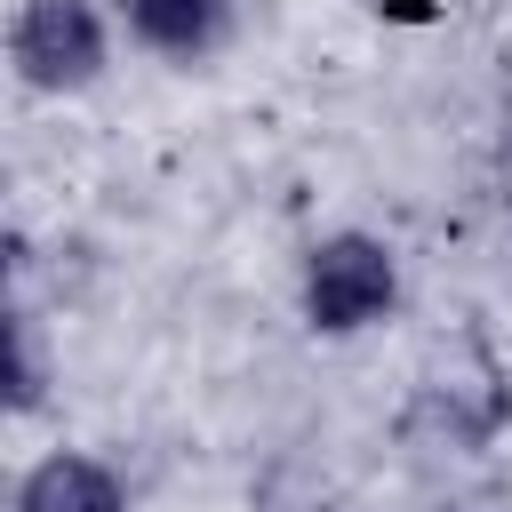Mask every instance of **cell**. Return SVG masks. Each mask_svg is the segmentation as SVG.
Returning <instances> with one entry per match:
<instances>
[{
	"label": "cell",
	"instance_id": "7a4b0ae2",
	"mask_svg": "<svg viewBox=\"0 0 512 512\" xmlns=\"http://www.w3.org/2000/svg\"><path fill=\"white\" fill-rule=\"evenodd\" d=\"M104 56H112V24L96 0H24L8 24V64L40 96H80L88 80H104Z\"/></svg>",
	"mask_w": 512,
	"mask_h": 512
},
{
	"label": "cell",
	"instance_id": "52a82bcc",
	"mask_svg": "<svg viewBox=\"0 0 512 512\" xmlns=\"http://www.w3.org/2000/svg\"><path fill=\"white\" fill-rule=\"evenodd\" d=\"M504 208H512V192H504Z\"/></svg>",
	"mask_w": 512,
	"mask_h": 512
},
{
	"label": "cell",
	"instance_id": "8992f818",
	"mask_svg": "<svg viewBox=\"0 0 512 512\" xmlns=\"http://www.w3.org/2000/svg\"><path fill=\"white\" fill-rule=\"evenodd\" d=\"M368 8H376V16H400V24H424V16H432V0H368Z\"/></svg>",
	"mask_w": 512,
	"mask_h": 512
},
{
	"label": "cell",
	"instance_id": "5b68a950",
	"mask_svg": "<svg viewBox=\"0 0 512 512\" xmlns=\"http://www.w3.org/2000/svg\"><path fill=\"white\" fill-rule=\"evenodd\" d=\"M8 408H16V416L40 408V352H32V320H24V312L8 320Z\"/></svg>",
	"mask_w": 512,
	"mask_h": 512
},
{
	"label": "cell",
	"instance_id": "277c9868",
	"mask_svg": "<svg viewBox=\"0 0 512 512\" xmlns=\"http://www.w3.org/2000/svg\"><path fill=\"white\" fill-rule=\"evenodd\" d=\"M16 512H128V488L104 456L88 448H56L16 480Z\"/></svg>",
	"mask_w": 512,
	"mask_h": 512
},
{
	"label": "cell",
	"instance_id": "6da1fadb",
	"mask_svg": "<svg viewBox=\"0 0 512 512\" xmlns=\"http://www.w3.org/2000/svg\"><path fill=\"white\" fill-rule=\"evenodd\" d=\"M296 304H304L312 336H360V328L392 320V304H400V256L376 232H328V240L304 248Z\"/></svg>",
	"mask_w": 512,
	"mask_h": 512
},
{
	"label": "cell",
	"instance_id": "3957f363",
	"mask_svg": "<svg viewBox=\"0 0 512 512\" xmlns=\"http://www.w3.org/2000/svg\"><path fill=\"white\" fill-rule=\"evenodd\" d=\"M120 16L136 32V48H152L168 64H200V56H216L232 40L240 0H120Z\"/></svg>",
	"mask_w": 512,
	"mask_h": 512
}]
</instances>
